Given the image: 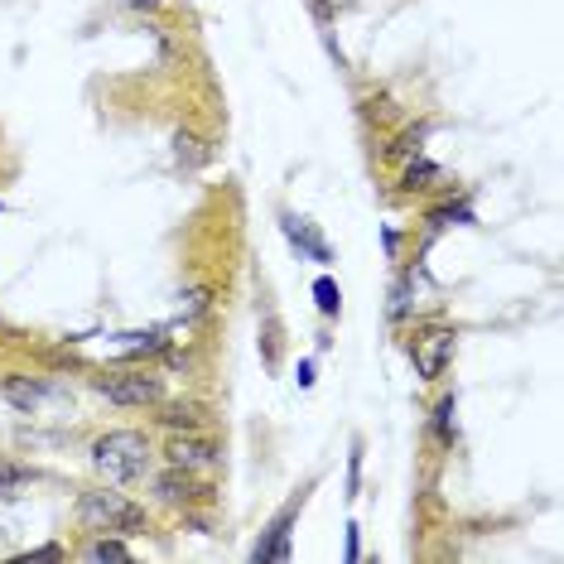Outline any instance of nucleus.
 Here are the masks:
<instances>
[{
  "label": "nucleus",
  "instance_id": "f257e3e1",
  "mask_svg": "<svg viewBox=\"0 0 564 564\" xmlns=\"http://www.w3.org/2000/svg\"><path fill=\"white\" fill-rule=\"evenodd\" d=\"M92 463L107 473V483H135V478H145V468H150V444H145V434L116 430V434H107V439H97Z\"/></svg>",
  "mask_w": 564,
  "mask_h": 564
},
{
  "label": "nucleus",
  "instance_id": "f03ea898",
  "mask_svg": "<svg viewBox=\"0 0 564 564\" xmlns=\"http://www.w3.org/2000/svg\"><path fill=\"white\" fill-rule=\"evenodd\" d=\"M78 516L82 526H92V531H140L145 526V511L126 502L121 492H82Z\"/></svg>",
  "mask_w": 564,
  "mask_h": 564
},
{
  "label": "nucleus",
  "instance_id": "7ed1b4c3",
  "mask_svg": "<svg viewBox=\"0 0 564 564\" xmlns=\"http://www.w3.org/2000/svg\"><path fill=\"white\" fill-rule=\"evenodd\" d=\"M97 391L116 405H150L160 401V381L155 376H102Z\"/></svg>",
  "mask_w": 564,
  "mask_h": 564
},
{
  "label": "nucleus",
  "instance_id": "20e7f679",
  "mask_svg": "<svg viewBox=\"0 0 564 564\" xmlns=\"http://www.w3.org/2000/svg\"><path fill=\"white\" fill-rule=\"evenodd\" d=\"M169 463H174V468H188V473H208L217 463V449L203 444V439H174V444H169Z\"/></svg>",
  "mask_w": 564,
  "mask_h": 564
},
{
  "label": "nucleus",
  "instance_id": "39448f33",
  "mask_svg": "<svg viewBox=\"0 0 564 564\" xmlns=\"http://www.w3.org/2000/svg\"><path fill=\"white\" fill-rule=\"evenodd\" d=\"M410 352H420V372L439 376L444 357L454 352V338H449V333H425V338H415V348H410Z\"/></svg>",
  "mask_w": 564,
  "mask_h": 564
},
{
  "label": "nucleus",
  "instance_id": "423d86ee",
  "mask_svg": "<svg viewBox=\"0 0 564 564\" xmlns=\"http://www.w3.org/2000/svg\"><path fill=\"white\" fill-rule=\"evenodd\" d=\"M285 555H290V516H280V521H275L270 540L256 545V555H251V560H285Z\"/></svg>",
  "mask_w": 564,
  "mask_h": 564
},
{
  "label": "nucleus",
  "instance_id": "0eeeda50",
  "mask_svg": "<svg viewBox=\"0 0 564 564\" xmlns=\"http://www.w3.org/2000/svg\"><path fill=\"white\" fill-rule=\"evenodd\" d=\"M285 232H290V242L304 246V251H309V256H314L319 266H328V261H333V256H328V246H323L319 237H314V232L304 227V222H295V217H285Z\"/></svg>",
  "mask_w": 564,
  "mask_h": 564
},
{
  "label": "nucleus",
  "instance_id": "6e6552de",
  "mask_svg": "<svg viewBox=\"0 0 564 564\" xmlns=\"http://www.w3.org/2000/svg\"><path fill=\"white\" fill-rule=\"evenodd\" d=\"M5 396H10V405H20V410H34L44 391H39L34 381H20V376H15V381H5Z\"/></svg>",
  "mask_w": 564,
  "mask_h": 564
},
{
  "label": "nucleus",
  "instance_id": "1a4fd4ad",
  "mask_svg": "<svg viewBox=\"0 0 564 564\" xmlns=\"http://www.w3.org/2000/svg\"><path fill=\"white\" fill-rule=\"evenodd\" d=\"M314 299H319V309L328 314V319H333V314H338V304H343V295H338V285H333L328 275H319V280H314Z\"/></svg>",
  "mask_w": 564,
  "mask_h": 564
},
{
  "label": "nucleus",
  "instance_id": "9d476101",
  "mask_svg": "<svg viewBox=\"0 0 564 564\" xmlns=\"http://www.w3.org/2000/svg\"><path fill=\"white\" fill-rule=\"evenodd\" d=\"M87 560H131V550L121 545V540H97V545H87Z\"/></svg>",
  "mask_w": 564,
  "mask_h": 564
},
{
  "label": "nucleus",
  "instance_id": "9b49d317",
  "mask_svg": "<svg viewBox=\"0 0 564 564\" xmlns=\"http://www.w3.org/2000/svg\"><path fill=\"white\" fill-rule=\"evenodd\" d=\"M164 425H174V430H198V410H193V405H174V410H169V415H164Z\"/></svg>",
  "mask_w": 564,
  "mask_h": 564
},
{
  "label": "nucleus",
  "instance_id": "f8f14e48",
  "mask_svg": "<svg viewBox=\"0 0 564 564\" xmlns=\"http://www.w3.org/2000/svg\"><path fill=\"white\" fill-rule=\"evenodd\" d=\"M160 497L164 502H188L193 497V487H188V478L179 483V478H160Z\"/></svg>",
  "mask_w": 564,
  "mask_h": 564
},
{
  "label": "nucleus",
  "instance_id": "ddd939ff",
  "mask_svg": "<svg viewBox=\"0 0 564 564\" xmlns=\"http://www.w3.org/2000/svg\"><path fill=\"white\" fill-rule=\"evenodd\" d=\"M434 179V164H415L410 174H405V188H425Z\"/></svg>",
  "mask_w": 564,
  "mask_h": 564
},
{
  "label": "nucleus",
  "instance_id": "4468645a",
  "mask_svg": "<svg viewBox=\"0 0 564 564\" xmlns=\"http://www.w3.org/2000/svg\"><path fill=\"white\" fill-rule=\"evenodd\" d=\"M439 434H444V439H454V401L439 405Z\"/></svg>",
  "mask_w": 564,
  "mask_h": 564
},
{
  "label": "nucleus",
  "instance_id": "2eb2a0df",
  "mask_svg": "<svg viewBox=\"0 0 564 564\" xmlns=\"http://www.w3.org/2000/svg\"><path fill=\"white\" fill-rule=\"evenodd\" d=\"M29 560H63V550H58V545H44V550H29Z\"/></svg>",
  "mask_w": 564,
  "mask_h": 564
}]
</instances>
